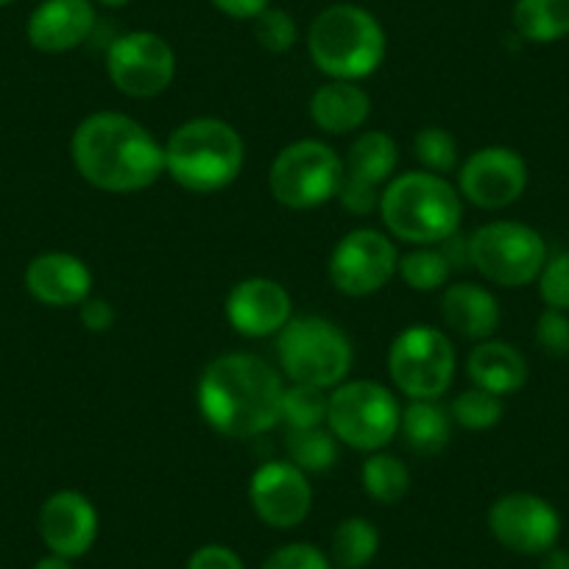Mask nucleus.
<instances>
[{
  "mask_svg": "<svg viewBox=\"0 0 569 569\" xmlns=\"http://www.w3.org/2000/svg\"><path fill=\"white\" fill-rule=\"evenodd\" d=\"M506 413V402L497 393L486 391V388H467V391L458 393L450 405V416L458 427L463 430H472V433H483L491 430L502 421Z\"/></svg>",
  "mask_w": 569,
  "mask_h": 569,
  "instance_id": "32",
  "label": "nucleus"
},
{
  "mask_svg": "<svg viewBox=\"0 0 569 569\" xmlns=\"http://www.w3.org/2000/svg\"><path fill=\"white\" fill-rule=\"evenodd\" d=\"M441 321L467 341H486L500 330L502 310L495 293L478 282H452L441 293Z\"/></svg>",
  "mask_w": 569,
  "mask_h": 569,
  "instance_id": "20",
  "label": "nucleus"
},
{
  "mask_svg": "<svg viewBox=\"0 0 569 569\" xmlns=\"http://www.w3.org/2000/svg\"><path fill=\"white\" fill-rule=\"evenodd\" d=\"M92 3H101V7H107V9H123V7H129L131 0H92Z\"/></svg>",
  "mask_w": 569,
  "mask_h": 569,
  "instance_id": "43",
  "label": "nucleus"
},
{
  "mask_svg": "<svg viewBox=\"0 0 569 569\" xmlns=\"http://www.w3.org/2000/svg\"><path fill=\"white\" fill-rule=\"evenodd\" d=\"M279 369L291 382L332 388L349 380L355 347L347 332L325 316H293L277 336Z\"/></svg>",
  "mask_w": 569,
  "mask_h": 569,
  "instance_id": "6",
  "label": "nucleus"
},
{
  "mask_svg": "<svg viewBox=\"0 0 569 569\" xmlns=\"http://www.w3.org/2000/svg\"><path fill=\"white\" fill-rule=\"evenodd\" d=\"M511 23L525 42L550 46L569 37V0H517Z\"/></svg>",
  "mask_w": 569,
  "mask_h": 569,
  "instance_id": "25",
  "label": "nucleus"
},
{
  "mask_svg": "<svg viewBox=\"0 0 569 569\" xmlns=\"http://www.w3.org/2000/svg\"><path fill=\"white\" fill-rule=\"evenodd\" d=\"M360 483L369 500L380 506H393L410 491V469L391 452H369L360 469Z\"/></svg>",
  "mask_w": 569,
  "mask_h": 569,
  "instance_id": "26",
  "label": "nucleus"
},
{
  "mask_svg": "<svg viewBox=\"0 0 569 569\" xmlns=\"http://www.w3.org/2000/svg\"><path fill=\"white\" fill-rule=\"evenodd\" d=\"M343 182V157L325 140H305L284 146L268 168V190L277 204L288 210H316L338 196Z\"/></svg>",
  "mask_w": 569,
  "mask_h": 569,
  "instance_id": "8",
  "label": "nucleus"
},
{
  "mask_svg": "<svg viewBox=\"0 0 569 569\" xmlns=\"http://www.w3.org/2000/svg\"><path fill=\"white\" fill-rule=\"evenodd\" d=\"M467 375L472 386L486 388V391L497 393V397H508V393L522 391L530 369L528 360H525V355L517 347L486 338V341H478V347L469 352Z\"/></svg>",
  "mask_w": 569,
  "mask_h": 569,
  "instance_id": "22",
  "label": "nucleus"
},
{
  "mask_svg": "<svg viewBox=\"0 0 569 569\" xmlns=\"http://www.w3.org/2000/svg\"><path fill=\"white\" fill-rule=\"evenodd\" d=\"M246 166V142L221 118H190L166 142V177L182 190L210 196L227 190Z\"/></svg>",
  "mask_w": 569,
  "mask_h": 569,
  "instance_id": "4",
  "label": "nucleus"
},
{
  "mask_svg": "<svg viewBox=\"0 0 569 569\" xmlns=\"http://www.w3.org/2000/svg\"><path fill=\"white\" fill-rule=\"evenodd\" d=\"M380 218L393 240L410 246H436L461 229L463 199L447 177L408 171L382 188Z\"/></svg>",
  "mask_w": 569,
  "mask_h": 569,
  "instance_id": "3",
  "label": "nucleus"
},
{
  "mask_svg": "<svg viewBox=\"0 0 569 569\" xmlns=\"http://www.w3.org/2000/svg\"><path fill=\"white\" fill-rule=\"evenodd\" d=\"M107 76L126 98H157L177 79V51L157 31H126L109 42Z\"/></svg>",
  "mask_w": 569,
  "mask_h": 569,
  "instance_id": "11",
  "label": "nucleus"
},
{
  "mask_svg": "<svg viewBox=\"0 0 569 569\" xmlns=\"http://www.w3.org/2000/svg\"><path fill=\"white\" fill-rule=\"evenodd\" d=\"M26 291L46 308H79L92 297V271L70 251H42L31 257L23 273Z\"/></svg>",
  "mask_w": 569,
  "mask_h": 569,
  "instance_id": "18",
  "label": "nucleus"
},
{
  "mask_svg": "<svg viewBox=\"0 0 569 569\" xmlns=\"http://www.w3.org/2000/svg\"><path fill=\"white\" fill-rule=\"evenodd\" d=\"M541 569H569V550L552 547L541 556Z\"/></svg>",
  "mask_w": 569,
  "mask_h": 569,
  "instance_id": "41",
  "label": "nucleus"
},
{
  "mask_svg": "<svg viewBox=\"0 0 569 569\" xmlns=\"http://www.w3.org/2000/svg\"><path fill=\"white\" fill-rule=\"evenodd\" d=\"M282 391V375L260 355L227 352L201 371L196 402L218 436L246 441L279 425Z\"/></svg>",
  "mask_w": 569,
  "mask_h": 569,
  "instance_id": "2",
  "label": "nucleus"
},
{
  "mask_svg": "<svg viewBox=\"0 0 569 569\" xmlns=\"http://www.w3.org/2000/svg\"><path fill=\"white\" fill-rule=\"evenodd\" d=\"M388 40L380 20L355 3L321 9L308 31V53L327 79L363 81L386 59Z\"/></svg>",
  "mask_w": 569,
  "mask_h": 569,
  "instance_id": "5",
  "label": "nucleus"
},
{
  "mask_svg": "<svg viewBox=\"0 0 569 569\" xmlns=\"http://www.w3.org/2000/svg\"><path fill=\"white\" fill-rule=\"evenodd\" d=\"M397 273L402 277V282L408 284L410 291L419 293H433L447 288L452 271L450 260L441 251V246H416L413 251H408L405 257H399Z\"/></svg>",
  "mask_w": 569,
  "mask_h": 569,
  "instance_id": "28",
  "label": "nucleus"
},
{
  "mask_svg": "<svg viewBox=\"0 0 569 569\" xmlns=\"http://www.w3.org/2000/svg\"><path fill=\"white\" fill-rule=\"evenodd\" d=\"M42 541L53 556L81 558L98 539V511L90 497L76 489H59L42 502L37 519Z\"/></svg>",
  "mask_w": 569,
  "mask_h": 569,
  "instance_id": "17",
  "label": "nucleus"
},
{
  "mask_svg": "<svg viewBox=\"0 0 569 569\" xmlns=\"http://www.w3.org/2000/svg\"><path fill=\"white\" fill-rule=\"evenodd\" d=\"M327 410H330V391L305 382H291L279 399V421L288 425V430L325 427Z\"/></svg>",
  "mask_w": 569,
  "mask_h": 569,
  "instance_id": "30",
  "label": "nucleus"
},
{
  "mask_svg": "<svg viewBox=\"0 0 569 569\" xmlns=\"http://www.w3.org/2000/svg\"><path fill=\"white\" fill-rule=\"evenodd\" d=\"M98 26L92 0H42L29 14L26 37L40 53H70L84 46Z\"/></svg>",
  "mask_w": 569,
  "mask_h": 569,
  "instance_id": "19",
  "label": "nucleus"
},
{
  "mask_svg": "<svg viewBox=\"0 0 569 569\" xmlns=\"http://www.w3.org/2000/svg\"><path fill=\"white\" fill-rule=\"evenodd\" d=\"M288 461L305 475H325L338 463V439L330 427H308V430H288L284 439Z\"/></svg>",
  "mask_w": 569,
  "mask_h": 569,
  "instance_id": "27",
  "label": "nucleus"
},
{
  "mask_svg": "<svg viewBox=\"0 0 569 569\" xmlns=\"http://www.w3.org/2000/svg\"><path fill=\"white\" fill-rule=\"evenodd\" d=\"M34 569H73V563H70V558H62V556H53V552H48V556H42L40 561L34 563Z\"/></svg>",
  "mask_w": 569,
  "mask_h": 569,
  "instance_id": "42",
  "label": "nucleus"
},
{
  "mask_svg": "<svg viewBox=\"0 0 569 569\" xmlns=\"http://www.w3.org/2000/svg\"><path fill=\"white\" fill-rule=\"evenodd\" d=\"M489 530L517 556H545L558 545L561 517L556 506L530 491H511L489 508Z\"/></svg>",
  "mask_w": 569,
  "mask_h": 569,
  "instance_id": "14",
  "label": "nucleus"
},
{
  "mask_svg": "<svg viewBox=\"0 0 569 569\" xmlns=\"http://www.w3.org/2000/svg\"><path fill=\"white\" fill-rule=\"evenodd\" d=\"M210 3L232 20H254L271 7V0H210Z\"/></svg>",
  "mask_w": 569,
  "mask_h": 569,
  "instance_id": "40",
  "label": "nucleus"
},
{
  "mask_svg": "<svg viewBox=\"0 0 569 569\" xmlns=\"http://www.w3.org/2000/svg\"><path fill=\"white\" fill-rule=\"evenodd\" d=\"M262 569H332L330 558L308 541H291L282 545L266 558Z\"/></svg>",
  "mask_w": 569,
  "mask_h": 569,
  "instance_id": "35",
  "label": "nucleus"
},
{
  "mask_svg": "<svg viewBox=\"0 0 569 569\" xmlns=\"http://www.w3.org/2000/svg\"><path fill=\"white\" fill-rule=\"evenodd\" d=\"M79 319L87 330L101 336V332L112 330L114 321H118V313H114L112 302H107V299L101 297H90L87 302L79 305Z\"/></svg>",
  "mask_w": 569,
  "mask_h": 569,
  "instance_id": "39",
  "label": "nucleus"
},
{
  "mask_svg": "<svg viewBox=\"0 0 569 569\" xmlns=\"http://www.w3.org/2000/svg\"><path fill=\"white\" fill-rule=\"evenodd\" d=\"M310 120L319 126L325 134L341 137L355 134L363 129L371 118V98L358 81L327 79L319 90L310 96Z\"/></svg>",
  "mask_w": 569,
  "mask_h": 569,
  "instance_id": "21",
  "label": "nucleus"
},
{
  "mask_svg": "<svg viewBox=\"0 0 569 569\" xmlns=\"http://www.w3.org/2000/svg\"><path fill=\"white\" fill-rule=\"evenodd\" d=\"M402 405L391 388L375 380H343L330 391L327 427L338 439L358 452L386 450L399 433Z\"/></svg>",
  "mask_w": 569,
  "mask_h": 569,
  "instance_id": "7",
  "label": "nucleus"
},
{
  "mask_svg": "<svg viewBox=\"0 0 569 569\" xmlns=\"http://www.w3.org/2000/svg\"><path fill=\"white\" fill-rule=\"evenodd\" d=\"M254 40L262 51L273 53H288L299 42V26L293 20V14H288L284 9L268 7L266 12L257 14L254 20Z\"/></svg>",
  "mask_w": 569,
  "mask_h": 569,
  "instance_id": "33",
  "label": "nucleus"
},
{
  "mask_svg": "<svg viewBox=\"0 0 569 569\" xmlns=\"http://www.w3.org/2000/svg\"><path fill=\"white\" fill-rule=\"evenodd\" d=\"M70 157L79 177L103 193H140L166 177V146L123 112L87 114L70 137Z\"/></svg>",
  "mask_w": 569,
  "mask_h": 569,
  "instance_id": "1",
  "label": "nucleus"
},
{
  "mask_svg": "<svg viewBox=\"0 0 569 569\" xmlns=\"http://www.w3.org/2000/svg\"><path fill=\"white\" fill-rule=\"evenodd\" d=\"M399 433L405 445L419 456H439L452 439V416L436 399H408Z\"/></svg>",
  "mask_w": 569,
  "mask_h": 569,
  "instance_id": "24",
  "label": "nucleus"
},
{
  "mask_svg": "<svg viewBox=\"0 0 569 569\" xmlns=\"http://www.w3.org/2000/svg\"><path fill=\"white\" fill-rule=\"evenodd\" d=\"M536 343L550 358H569V313L547 308L536 319Z\"/></svg>",
  "mask_w": 569,
  "mask_h": 569,
  "instance_id": "36",
  "label": "nucleus"
},
{
  "mask_svg": "<svg viewBox=\"0 0 569 569\" xmlns=\"http://www.w3.org/2000/svg\"><path fill=\"white\" fill-rule=\"evenodd\" d=\"M399 149L388 131L382 129H366L358 131V137L349 146L347 157H343V173L360 182H369L375 188H386L393 177H397Z\"/></svg>",
  "mask_w": 569,
  "mask_h": 569,
  "instance_id": "23",
  "label": "nucleus"
},
{
  "mask_svg": "<svg viewBox=\"0 0 569 569\" xmlns=\"http://www.w3.org/2000/svg\"><path fill=\"white\" fill-rule=\"evenodd\" d=\"M184 569H246L243 558L227 545H204L188 558Z\"/></svg>",
  "mask_w": 569,
  "mask_h": 569,
  "instance_id": "38",
  "label": "nucleus"
},
{
  "mask_svg": "<svg viewBox=\"0 0 569 569\" xmlns=\"http://www.w3.org/2000/svg\"><path fill=\"white\" fill-rule=\"evenodd\" d=\"M547 257L550 251L539 229L522 221H489L469 234V266L500 288L536 282Z\"/></svg>",
  "mask_w": 569,
  "mask_h": 569,
  "instance_id": "9",
  "label": "nucleus"
},
{
  "mask_svg": "<svg viewBox=\"0 0 569 569\" xmlns=\"http://www.w3.org/2000/svg\"><path fill=\"white\" fill-rule=\"evenodd\" d=\"M338 201L347 212L352 216H371V212H380V199H382V188H375L369 182H360V179H352L343 173V182L338 188Z\"/></svg>",
  "mask_w": 569,
  "mask_h": 569,
  "instance_id": "37",
  "label": "nucleus"
},
{
  "mask_svg": "<svg viewBox=\"0 0 569 569\" xmlns=\"http://www.w3.org/2000/svg\"><path fill=\"white\" fill-rule=\"evenodd\" d=\"M413 157L421 166V171L447 173L458 171L461 166V151H458V140L450 129L445 126H425L413 134Z\"/></svg>",
  "mask_w": 569,
  "mask_h": 569,
  "instance_id": "31",
  "label": "nucleus"
},
{
  "mask_svg": "<svg viewBox=\"0 0 569 569\" xmlns=\"http://www.w3.org/2000/svg\"><path fill=\"white\" fill-rule=\"evenodd\" d=\"M223 313L238 336L271 338L293 319V299L277 279L249 277L229 291Z\"/></svg>",
  "mask_w": 569,
  "mask_h": 569,
  "instance_id": "16",
  "label": "nucleus"
},
{
  "mask_svg": "<svg viewBox=\"0 0 569 569\" xmlns=\"http://www.w3.org/2000/svg\"><path fill=\"white\" fill-rule=\"evenodd\" d=\"M528 162L508 146H486L458 166V193L478 210H506L528 190Z\"/></svg>",
  "mask_w": 569,
  "mask_h": 569,
  "instance_id": "13",
  "label": "nucleus"
},
{
  "mask_svg": "<svg viewBox=\"0 0 569 569\" xmlns=\"http://www.w3.org/2000/svg\"><path fill=\"white\" fill-rule=\"evenodd\" d=\"M12 3H14V0H0V9H3V7H12Z\"/></svg>",
  "mask_w": 569,
  "mask_h": 569,
  "instance_id": "44",
  "label": "nucleus"
},
{
  "mask_svg": "<svg viewBox=\"0 0 569 569\" xmlns=\"http://www.w3.org/2000/svg\"><path fill=\"white\" fill-rule=\"evenodd\" d=\"M380 550V533L366 517H347L332 533V561L341 569H363Z\"/></svg>",
  "mask_w": 569,
  "mask_h": 569,
  "instance_id": "29",
  "label": "nucleus"
},
{
  "mask_svg": "<svg viewBox=\"0 0 569 569\" xmlns=\"http://www.w3.org/2000/svg\"><path fill=\"white\" fill-rule=\"evenodd\" d=\"M399 268V251L391 234L360 227L343 234L332 249L327 273L338 293L352 299L382 291Z\"/></svg>",
  "mask_w": 569,
  "mask_h": 569,
  "instance_id": "12",
  "label": "nucleus"
},
{
  "mask_svg": "<svg viewBox=\"0 0 569 569\" xmlns=\"http://www.w3.org/2000/svg\"><path fill=\"white\" fill-rule=\"evenodd\" d=\"M458 355L439 327L410 325L388 347V375L408 399H439L456 380Z\"/></svg>",
  "mask_w": 569,
  "mask_h": 569,
  "instance_id": "10",
  "label": "nucleus"
},
{
  "mask_svg": "<svg viewBox=\"0 0 569 569\" xmlns=\"http://www.w3.org/2000/svg\"><path fill=\"white\" fill-rule=\"evenodd\" d=\"M310 475L291 461H268L254 469L249 480V502L257 519L268 528H299L313 511V486Z\"/></svg>",
  "mask_w": 569,
  "mask_h": 569,
  "instance_id": "15",
  "label": "nucleus"
},
{
  "mask_svg": "<svg viewBox=\"0 0 569 569\" xmlns=\"http://www.w3.org/2000/svg\"><path fill=\"white\" fill-rule=\"evenodd\" d=\"M536 282H539V297L547 308L569 313V249L547 257Z\"/></svg>",
  "mask_w": 569,
  "mask_h": 569,
  "instance_id": "34",
  "label": "nucleus"
}]
</instances>
